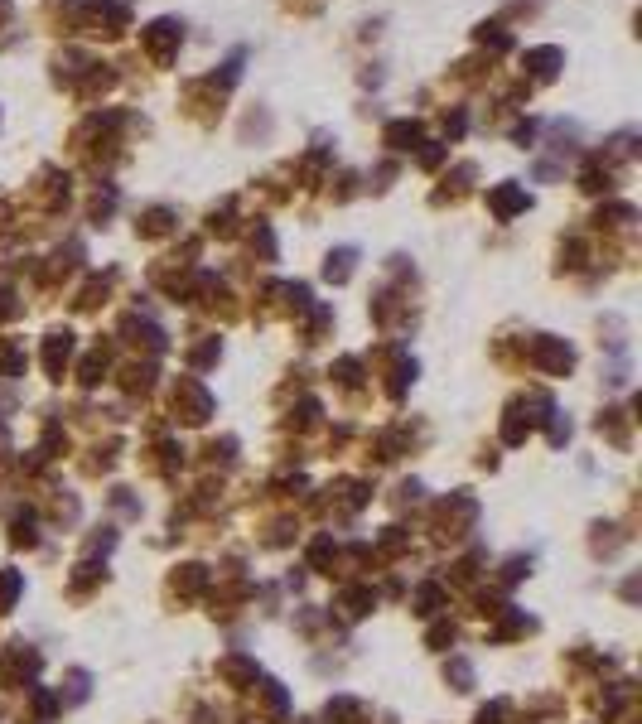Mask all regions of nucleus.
Wrapping results in <instances>:
<instances>
[{
	"mask_svg": "<svg viewBox=\"0 0 642 724\" xmlns=\"http://www.w3.org/2000/svg\"><path fill=\"white\" fill-rule=\"evenodd\" d=\"M140 44H145V54L155 68H169L174 54H179V44H184V25L179 20H155V25L140 29Z\"/></svg>",
	"mask_w": 642,
	"mask_h": 724,
	"instance_id": "f257e3e1",
	"label": "nucleus"
},
{
	"mask_svg": "<svg viewBox=\"0 0 642 724\" xmlns=\"http://www.w3.org/2000/svg\"><path fill=\"white\" fill-rule=\"evenodd\" d=\"M560 63H565V54H560L556 44H546V49H527L522 54V83H551L560 73Z\"/></svg>",
	"mask_w": 642,
	"mask_h": 724,
	"instance_id": "f03ea898",
	"label": "nucleus"
},
{
	"mask_svg": "<svg viewBox=\"0 0 642 724\" xmlns=\"http://www.w3.org/2000/svg\"><path fill=\"white\" fill-rule=\"evenodd\" d=\"M416 140H420L416 121H406V116H401V121H387V145H391V150H411Z\"/></svg>",
	"mask_w": 642,
	"mask_h": 724,
	"instance_id": "7ed1b4c3",
	"label": "nucleus"
},
{
	"mask_svg": "<svg viewBox=\"0 0 642 724\" xmlns=\"http://www.w3.org/2000/svg\"><path fill=\"white\" fill-rule=\"evenodd\" d=\"M478 44H483V49H493V54H503L507 44H512V39H507V29L503 25H478V34H474Z\"/></svg>",
	"mask_w": 642,
	"mask_h": 724,
	"instance_id": "20e7f679",
	"label": "nucleus"
},
{
	"mask_svg": "<svg viewBox=\"0 0 642 724\" xmlns=\"http://www.w3.org/2000/svg\"><path fill=\"white\" fill-rule=\"evenodd\" d=\"M493 208H498V213H517V208H527V198L517 194V189H498V194H493Z\"/></svg>",
	"mask_w": 642,
	"mask_h": 724,
	"instance_id": "39448f33",
	"label": "nucleus"
},
{
	"mask_svg": "<svg viewBox=\"0 0 642 724\" xmlns=\"http://www.w3.org/2000/svg\"><path fill=\"white\" fill-rule=\"evenodd\" d=\"M10 15H15V5H10V0H0V25H5Z\"/></svg>",
	"mask_w": 642,
	"mask_h": 724,
	"instance_id": "423d86ee",
	"label": "nucleus"
}]
</instances>
